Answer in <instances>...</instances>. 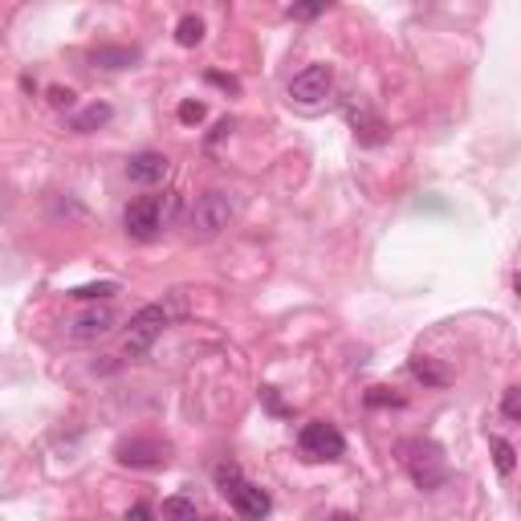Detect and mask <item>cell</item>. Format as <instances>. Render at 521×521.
Wrapping results in <instances>:
<instances>
[{"mask_svg":"<svg viewBox=\"0 0 521 521\" xmlns=\"http://www.w3.org/2000/svg\"><path fill=\"white\" fill-rule=\"evenodd\" d=\"M184 314H188L184 293H172L167 301H151V306H143L135 318H131V330H126L123 350L126 355H147V350L155 347V338L164 334L175 318H184Z\"/></svg>","mask_w":521,"mask_h":521,"instance_id":"obj_2","label":"cell"},{"mask_svg":"<svg viewBox=\"0 0 521 521\" xmlns=\"http://www.w3.org/2000/svg\"><path fill=\"white\" fill-rule=\"evenodd\" d=\"M118 293V281H98V285H77V290H69V298L74 301H107Z\"/></svg>","mask_w":521,"mask_h":521,"instance_id":"obj_16","label":"cell"},{"mask_svg":"<svg viewBox=\"0 0 521 521\" xmlns=\"http://www.w3.org/2000/svg\"><path fill=\"white\" fill-rule=\"evenodd\" d=\"M290 17H298V20H309V17H322L326 12V4H290Z\"/></svg>","mask_w":521,"mask_h":521,"instance_id":"obj_22","label":"cell"},{"mask_svg":"<svg viewBox=\"0 0 521 521\" xmlns=\"http://www.w3.org/2000/svg\"><path fill=\"white\" fill-rule=\"evenodd\" d=\"M126 521H151V505H135V509H126Z\"/></svg>","mask_w":521,"mask_h":521,"instance_id":"obj_24","label":"cell"},{"mask_svg":"<svg viewBox=\"0 0 521 521\" xmlns=\"http://www.w3.org/2000/svg\"><path fill=\"white\" fill-rule=\"evenodd\" d=\"M175 41L184 49H192V45H200L204 41V20L196 17V12H188V17H180V25H175Z\"/></svg>","mask_w":521,"mask_h":521,"instance_id":"obj_14","label":"cell"},{"mask_svg":"<svg viewBox=\"0 0 521 521\" xmlns=\"http://www.w3.org/2000/svg\"><path fill=\"white\" fill-rule=\"evenodd\" d=\"M164 521H204L200 509H196L188 497H167L164 501Z\"/></svg>","mask_w":521,"mask_h":521,"instance_id":"obj_15","label":"cell"},{"mask_svg":"<svg viewBox=\"0 0 521 521\" xmlns=\"http://www.w3.org/2000/svg\"><path fill=\"white\" fill-rule=\"evenodd\" d=\"M412 375H415V379H424L428 387H445V383H448V375H445V371H436L424 355H415V358H412Z\"/></svg>","mask_w":521,"mask_h":521,"instance_id":"obj_18","label":"cell"},{"mask_svg":"<svg viewBox=\"0 0 521 521\" xmlns=\"http://www.w3.org/2000/svg\"><path fill=\"white\" fill-rule=\"evenodd\" d=\"M212 481H216V493H220L224 501L236 509V517L244 521H265L273 513V497L265 489H257L252 481H244L241 473V464H232V461H220L212 469Z\"/></svg>","mask_w":521,"mask_h":521,"instance_id":"obj_1","label":"cell"},{"mask_svg":"<svg viewBox=\"0 0 521 521\" xmlns=\"http://www.w3.org/2000/svg\"><path fill=\"white\" fill-rule=\"evenodd\" d=\"M49 98H53V107H74V94H69V90H49Z\"/></svg>","mask_w":521,"mask_h":521,"instance_id":"obj_23","label":"cell"},{"mask_svg":"<svg viewBox=\"0 0 521 521\" xmlns=\"http://www.w3.org/2000/svg\"><path fill=\"white\" fill-rule=\"evenodd\" d=\"M204 115H208V107L204 102H180V123H204Z\"/></svg>","mask_w":521,"mask_h":521,"instance_id":"obj_20","label":"cell"},{"mask_svg":"<svg viewBox=\"0 0 521 521\" xmlns=\"http://www.w3.org/2000/svg\"><path fill=\"white\" fill-rule=\"evenodd\" d=\"M110 118H115V110H110L107 102H90L86 110H77V115L69 118V131H74V135H90L98 126H107Z\"/></svg>","mask_w":521,"mask_h":521,"instance_id":"obj_13","label":"cell"},{"mask_svg":"<svg viewBox=\"0 0 521 521\" xmlns=\"http://www.w3.org/2000/svg\"><path fill=\"white\" fill-rule=\"evenodd\" d=\"M399 456H404V469L415 481V489L436 493L448 481L445 448L436 445V440H424V436H420V440H404V445H399Z\"/></svg>","mask_w":521,"mask_h":521,"instance_id":"obj_5","label":"cell"},{"mask_svg":"<svg viewBox=\"0 0 521 521\" xmlns=\"http://www.w3.org/2000/svg\"><path fill=\"white\" fill-rule=\"evenodd\" d=\"M115 461L123 469H164L167 464V445L159 440H147V436H131L115 448Z\"/></svg>","mask_w":521,"mask_h":521,"instance_id":"obj_9","label":"cell"},{"mask_svg":"<svg viewBox=\"0 0 521 521\" xmlns=\"http://www.w3.org/2000/svg\"><path fill=\"white\" fill-rule=\"evenodd\" d=\"M298 448L306 461H338L347 453V436L338 432L330 420H309L298 432Z\"/></svg>","mask_w":521,"mask_h":521,"instance_id":"obj_6","label":"cell"},{"mask_svg":"<svg viewBox=\"0 0 521 521\" xmlns=\"http://www.w3.org/2000/svg\"><path fill=\"white\" fill-rule=\"evenodd\" d=\"M330 90H334L330 66H306L301 74L290 77V98L298 102V107H318V102L330 98Z\"/></svg>","mask_w":521,"mask_h":521,"instance_id":"obj_8","label":"cell"},{"mask_svg":"<svg viewBox=\"0 0 521 521\" xmlns=\"http://www.w3.org/2000/svg\"><path fill=\"white\" fill-rule=\"evenodd\" d=\"M180 212V196H139L123 208V228L131 241H155L159 232L172 224V216Z\"/></svg>","mask_w":521,"mask_h":521,"instance_id":"obj_3","label":"cell"},{"mask_svg":"<svg viewBox=\"0 0 521 521\" xmlns=\"http://www.w3.org/2000/svg\"><path fill=\"white\" fill-rule=\"evenodd\" d=\"M493 461H497V473L501 477H513V464H517V453H513V445L505 440V436H493Z\"/></svg>","mask_w":521,"mask_h":521,"instance_id":"obj_17","label":"cell"},{"mask_svg":"<svg viewBox=\"0 0 521 521\" xmlns=\"http://www.w3.org/2000/svg\"><path fill=\"white\" fill-rule=\"evenodd\" d=\"M350 123H355V139H358V143H367V147L387 143V135H391L383 118L367 115V110H363V115H358V110H350Z\"/></svg>","mask_w":521,"mask_h":521,"instance_id":"obj_11","label":"cell"},{"mask_svg":"<svg viewBox=\"0 0 521 521\" xmlns=\"http://www.w3.org/2000/svg\"><path fill=\"white\" fill-rule=\"evenodd\" d=\"M118 326V314L110 306H90L82 309V314H74V318L66 322V338L69 342H98V338L115 334Z\"/></svg>","mask_w":521,"mask_h":521,"instance_id":"obj_7","label":"cell"},{"mask_svg":"<svg viewBox=\"0 0 521 521\" xmlns=\"http://www.w3.org/2000/svg\"><path fill=\"white\" fill-rule=\"evenodd\" d=\"M167 172H172V159L159 151H139L126 159V175H131V184L139 188H155V184H164Z\"/></svg>","mask_w":521,"mask_h":521,"instance_id":"obj_10","label":"cell"},{"mask_svg":"<svg viewBox=\"0 0 521 521\" xmlns=\"http://www.w3.org/2000/svg\"><path fill=\"white\" fill-rule=\"evenodd\" d=\"M501 415L509 420V424H517V420H521V391H517V387H505V396H501Z\"/></svg>","mask_w":521,"mask_h":521,"instance_id":"obj_19","label":"cell"},{"mask_svg":"<svg viewBox=\"0 0 521 521\" xmlns=\"http://www.w3.org/2000/svg\"><path fill=\"white\" fill-rule=\"evenodd\" d=\"M208 82H216V86H224V90H241L236 77H224V74H208Z\"/></svg>","mask_w":521,"mask_h":521,"instance_id":"obj_25","label":"cell"},{"mask_svg":"<svg viewBox=\"0 0 521 521\" xmlns=\"http://www.w3.org/2000/svg\"><path fill=\"white\" fill-rule=\"evenodd\" d=\"M367 404H371V407H379V404L404 407V399H399V396H387V387H371V391H367Z\"/></svg>","mask_w":521,"mask_h":521,"instance_id":"obj_21","label":"cell"},{"mask_svg":"<svg viewBox=\"0 0 521 521\" xmlns=\"http://www.w3.org/2000/svg\"><path fill=\"white\" fill-rule=\"evenodd\" d=\"M139 58L143 53L135 45H98L94 49V66H102V69H131Z\"/></svg>","mask_w":521,"mask_h":521,"instance_id":"obj_12","label":"cell"},{"mask_svg":"<svg viewBox=\"0 0 521 521\" xmlns=\"http://www.w3.org/2000/svg\"><path fill=\"white\" fill-rule=\"evenodd\" d=\"M236 216V200L228 192H204L196 196V204H188L184 228L192 241H216Z\"/></svg>","mask_w":521,"mask_h":521,"instance_id":"obj_4","label":"cell"}]
</instances>
